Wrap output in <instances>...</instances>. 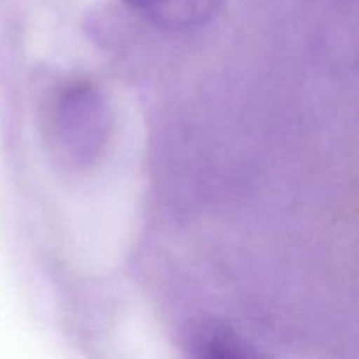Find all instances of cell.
I'll return each instance as SVG.
<instances>
[{
    "label": "cell",
    "instance_id": "obj_1",
    "mask_svg": "<svg viewBox=\"0 0 359 359\" xmlns=\"http://www.w3.org/2000/svg\"><path fill=\"white\" fill-rule=\"evenodd\" d=\"M133 11L156 27L184 32L209 23L223 0H125Z\"/></svg>",
    "mask_w": 359,
    "mask_h": 359
}]
</instances>
